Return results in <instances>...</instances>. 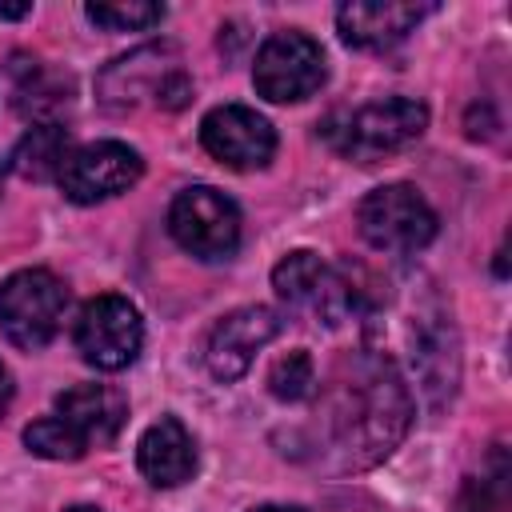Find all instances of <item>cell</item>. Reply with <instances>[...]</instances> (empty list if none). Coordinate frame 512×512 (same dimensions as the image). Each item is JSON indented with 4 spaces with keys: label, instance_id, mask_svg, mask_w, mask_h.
<instances>
[{
    "label": "cell",
    "instance_id": "17",
    "mask_svg": "<svg viewBox=\"0 0 512 512\" xmlns=\"http://www.w3.org/2000/svg\"><path fill=\"white\" fill-rule=\"evenodd\" d=\"M68 156H72L68 128L56 124V120H40V124H32L16 140V148L8 156V168L16 176H24V180H52V176H60V168H64Z\"/></svg>",
    "mask_w": 512,
    "mask_h": 512
},
{
    "label": "cell",
    "instance_id": "16",
    "mask_svg": "<svg viewBox=\"0 0 512 512\" xmlns=\"http://www.w3.org/2000/svg\"><path fill=\"white\" fill-rule=\"evenodd\" d=\"M136 468L156 488H176L196 472V444L176 416H160L136 444Z\"/></svg>",
    "mask_w": 512,
    "mask_h": 512
},
{
    "label": "cell",
    "instance_id": "23",
    "mask_svg": "<svg viewBox=\"0 0 512 512\" xmlns=\"http://www.w3.org/2000/svg\"><path fill=\"white\" fill-rule=\"evenodd\" d=\"M8 404H12V376H8V368L0 364V416L8 412Z\"/></svg>",
    "mask_w": 512,
    "mask_h": 512
},
{
    "label": "cell",
    "instance_id": "9",
    "mask_svg": "<svg viewBox=\"0 0 512 512\" xmlns=\"http://www.w3.org/2000/svg\"><path fill=\"white\" fill-rule=\"evenodd\" d=\"M140 176H144V160L136 148L120 140H96V144L72 148L56 184L72 204H100L128 192Z\"/></svg>",
    "mask_w": 512,
    "mask_h": 512
},
{
    "label": "cell",
    "instance_id": "6",
    "mask_svg": "<svg viewBox=\"0 0 512 512\" xmlns=\"http://www.w3.org/2000/svg\"><path fill=\"white\" fill-rule=\"evenodd\" d=\"M328 80V64H324V48L296 28H280L272 32L252 64V84L256 96L272 100V104H296L308 100L312 92H320V84Z\"/></svg>",
    "mask_w": 512,
    "mask_h": 512
},
{
    "label": "cell",
    "instance_id": "4",
    "mask_svg": "<svg viewBox=\"0 0 512 512\" xmlns=\"http://www.w3.org/2000/svg\"><path fill=\"white\" fill-rule=\"evenodd\" d=\"M64 308L68 288L48 268H20L0 284V328L24 352H40L60 332Z\"/></svg>",
    "mask_w": 512,
    "mask_h": 512
},
{
    "label": "cell",
    "instance_id": "11",
    "mask_svg": "<svg viewBox=\"0 0 512 512\" xmlns=\"http://www.w3.org/2000/svg\"><path fill=\"white\" fill-rule=\"evenodd\" d=\"M200 144L212 160L236 172H252L272 160L276 128L248 104H220L200 120Z\"/></svg>",
    "mask_w": 512,
    "mask_h": 512
},
{
    "label": "cell",
    "instance_id": "10",
    "mask_svg": "<svg viewBox=\"0 0 512 512\" xmlns=\"http://www.w3.org/2000/svg\"><path fill=\"white\" fill-rule=\"evenodd\" d=\"M280 328H284V320L268 304L232 308L228 316H220L212 324V332L204 340V364H208V372L216 380H224V384L240 380L252 368L256 352L280 336Z\"/></svg>",
    "mask_w": 512,
    "mask_h": 512
},
{
    "label": "cell",
    "instance_id": "15",
    "mask_svg": "<svg viewBox=\"0 0 512 512\" xmlns=\"http://www.w3.org/2000/svg\"><path fill=\"white\" fill-rule=\"evenodd\" d=\"M56 416L68 420L84 444H112L128 420V396L112 384H76L56 396Z\"/></svg>",
    "mask_w": 512,
    "mask_h": 512
},
{
    "label": "cell",
    "instance_id": "21",
    "mask_svg": "<svg viewBox=\"0 0 512 512\" xmlns=\"http://www.w3.org/2000/svg\"><path fill=\"white\" fill-rule=\"evenodd\" d=\"M84 16H88L96 28H108V32H144V28H152V24L164 20V4H152V0L88 4Z\"/></svg>",
    "mask_w": 512,
    "mask_h": 512
},
{
    "label": "cell",
    "instance_id": "5",
    "mask_svg": "<svg viewBox=\"0 0 512 512\" xmlns=\"http://www.w3.org/2000/svg\"><path fill=\"white\" fill-rule=\"evenodd\" d=\"M272 288H276V296H280L288 308L308 312L312 320H320V324H328V328L344 324V320L360 308L356 284H352L340 268L324 264V260H320L316 252H308V248L288 252V256L272 268Z\"/></svg>",
    "mask_w": 512,
    "mask_h": 512
},
{
    "label": "cell",
    "instance_id": "25",
    "mask_svg": "<svg viewBox=\"0 0 512 512\" xmlns=\"http://www.w3.org/2000/svg\"><path fill=\"white\" fill-rule=\"evenodd\" d=\"M252 512H304V508H296V504H260Z\"/></svg>",
    "mask_w": 512,
    "mask_h": 512
},
{
    "label": "cell",
    "instance_id": "2",
    "mask_svg": "<svg viewBox=\"0 0 512 512\" xmlns=\"http://www.w3.org/2000/svg\"><path fill=\"white\" fill-rule=\"evenodd\" d=\"M428 128V108L412 96H388L360 104L356 112H340L324 124V140L360 164L384 160L408 144H416Z\"/></svg>",
    "mask_w": 512,
    "mask_h": 512
},
{
    "label": "cell",
    "instance_id": "8",
    "mask_svg": "<svg viewBox=\"0 0 512 512\" xmlns=\"http://www.w3.org/2000/svg\"><path fill=\"white\" fill-rule=\"evenodd\" d=\"M144 320L132 300L124 296H96L80 308L76 320V348L96 372H120L140 356Z\"/></svg>",
    "mask_w": 512,
    "mask_h": 512
},
{
    "label": "cell",
    "instance_id": "19",
    "mask_svg": "<svg viewBox=\"0 0 512 512\" xmlns=\"http://www.w3.org/2000/svg\"><path fill=\"white\" fill-rule=\"evenodd\" d=\"M24 444H28L32 456H44V460H80V456L88 452L84 436H80L68 420H60L56 412L32 420V424L24 428Z\"/></svg>",
    "mask_w": 512,
    "mask_h": 512
},
{
    "label": "cell",
    "instance_id": "20",
    "mask_svg": "<svg viewBox=\"0 0 512 512\" xmlns=\"http://www.w3.org/2000/svg\"><path fill=\"white\" fill-rule=\"evenodd\" d=\"M268 392L284 404H296V400H308L316 392V360L308 356V348H296L288 356H280L268 372Z\"/></svg>",
    "mask_w": 512,
    "mask_h": 512
},
{
    "label": "cell",
    "instance_id": "26",
    "mask_svg": "<svg viewBox=\"0 0 512 512\" xmlns=\"http://www.w3.org/2000/svg\"><path fill=\"white\" fill-rule=\"evenodd\" d=\"M64 512H100V508H92V504H72V508H64Z\"/></svg>",
    "mask_w": 512,
    "mask_h": 512
},
{
    "label": "cell",
    "instance_id": "7",
    "mask_svg": "<svg viewBox=\"0 0 512 512\" xmlns=\"http://www.w3.org/2000/svg\"><path fill=\"white\" fill-rule=\"evenodd\" d=\"M172 240L196 260H228L240 248V208L212 184H192L176 192L168 208Z\"/></svg>",
    "mask_w": 512,
    "mask_h": 512
},
{
    "label": "cell",
    "instance_id": "27",
    "mask_svg": "<svg viewBox=\"0 0 512 512\" xmlns=\"http://www.w3.org/2000/svg\"><path fill=\"white\" fill-rule=\"evenodd\" d=\"M0 180H4V160H0Z\"/></svg>",
    "mask_w": 512,
    "mask_h": 512
},
{
    "label": "cell",
    "instance_id": "14",
    "mask_svg": "<svg viewBox=\"0 0 512 512\" xmlns=\"http://www.w3.org/2000/svg\"><path fill=\"white\" fill-rule=\"evenodd\" d=\"M432 12V4H344L336 8V32L348 48L360 52H384L392 44H400L424 16Z\"/></svg>",
    "mask_w": 512,
    "mask_h": 512
},
{
    "label": "cell",
    "instance_id": "12",
    "mask_svg": "<svg viewBox=\"0 0 512 512\" xmlns=\"http://www.w3.org/2000/svg\"><path fill=\"white\" fill-rule=\"evenodd\" d=\"M180 72H184V68H180L176 44H168V40L144 44V48H136V52L112 60V64L96 76V96H100L104 104H112V108H132V104L144 100V96L160 100L164 88H168Z\"/></svg>",
    "mask_w": 512,
    "mask_h": 512
},
{
    "label": "cell",
    "instance_id": "13",
    "mask_svg": "<svg viewBox=\"0 0 512 512\" xmlns=\"http://www.w3.org/2000/svg\"><path fill=\"white\" fill-rule=\"evenodd\" d=\"M408 344H412V368H416L424 396L432 404L452 400L456 380H460V340H456L452 316L444 308L420 312L408 328Z\"/></svg>",
    "mask_w": 512,
    "mask_h": 512
},
{
    "label": "cell",
    "instance_id": "18",
    "mask_svg": "<svg viewBox=\"0 0 512 512\" xmlns=\"http://www.w3.org/2000/svg\"><path fill=\"white\" fill-rule=\"evenodd\" d=\"M12 76H16V108L24 116H44V112H52V108H60L68 100V84L48 76L40 60H20L16 56Z\"/></svg>",
    "mask_w": 512,
    "mask_h": 512
},
{
    "label": "cell",
    "instance_id": "24",
    "mask_svg": "<svg viewBox=\"0 0 512 512\" xmlns=\"http://www.w3.org/2000/svg\"><path fill=\"white\" fill-rule=\"evenodd\" d=\"M32 12V4H0V20H24Z\"/></svg>",
    "mask_w": 512,
    "mask_h": 512
},
{
    "label": "cell",
    "instance_id": "1",
    "mask_svg": "<svg viewBox=\"0 0 512 512\" xmlns=\"http://www.w3.org/2000/svg\"><path fill=\"white\" fill-rule=\"evenodd\" d=\"M412 392L400 368L380 356H356L352 372L332 384L324 400V452L332 468L356 472L380 464L412 424Z\"/></svg>",
    "mask_w": 512,
    "mask_h": 512
},
{
    "label": "cell",
    "instance_id": "3",
    "mask_svg": "<svg viewBox=\"0 0 512 512\" xmlns=\"http://www.w3.org/2000/svg\"><path fill=\"white\" fill-rule=\"evenodd\" d=\"M360 236L388 256H412L432 244L436 212L412 184H380L356 204Z\"/></svg>",
    "mask_w": 512,
    "mask_h": 512
},
{
    "label": "cell",
    "instance_id": "22",
    "mask_svg": "<svg viewBox=\"0 0 512 512\" xmlns=\"http://www.w3.org/2000/svg\"><path fill=\"white\" fill-rule=\"evenodd\" d=\"M508 472H504V464L496 468V476H480V480H468L464 488H460V500H456V512H492L496 508V496H492V488L504 480Z\"/></svg>",
    "mask_w": 512,
    "mask_h": 512
}]
</instances>
